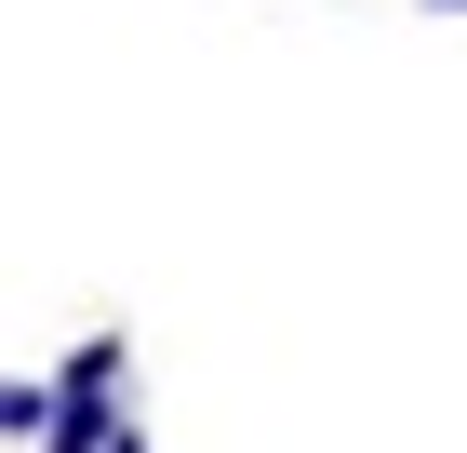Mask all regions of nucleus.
<instances>
[{
	"label": "nucleus",
	"instance_id": "nucleus-1",
	"mask_svg": "<svg viewBox=\"0 0 467 453\" xmlns=\"http://www.w3.org/2000/svg\"><path fill=\"white\" fill-rule=\"evenodd\" d=\"M54 427V386H27V374H0V440H40Z\"/></svg>",
	"mask_w": 467,
	"mask_h": 453
},
{
	"label": "nucleus",
	"instance_id": "nucleus-2",
	"mask_svg": "<svg viewBox=\"0 0 467 453\" xmlns=\"http://www.w3.org/2000/svg\"><path fill=\"white\" fill-rule=\"evenodd\" d=\"M108 453H147V440H134V427H120V440H108Z\"/></svg>",
	"mask_w": 467,
	"mask_h": 453
},
{
	"label": "nucleus",
	"instance_id": "nucleus-3",
	"mask_svg": "<svg viewBox=\"0 0 467 453\" xmlns=\"http://www.w3.org/2000/svg\"><path fill=\"white\" fill-rule=\"evenodd\" d=\"M441 14H467V0H441Z\"/></svg>",
	"mask_w": 467,
	"mask_h": 453
}]
</instances>
